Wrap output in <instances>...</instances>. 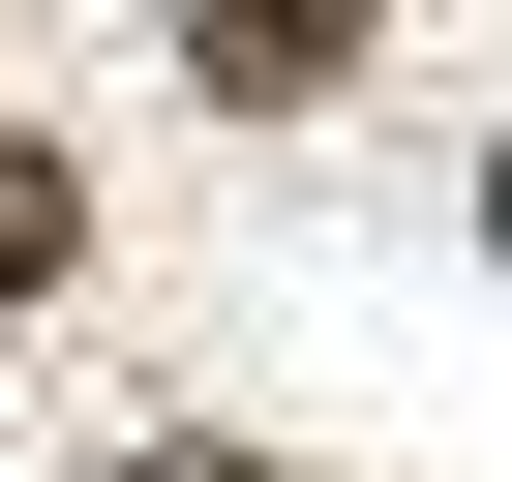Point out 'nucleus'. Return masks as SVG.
Instances as JSON below:
<instances>
[{
    "mask_svg": "<svg viewBox=\"0 0 512 482\" xmlns=\"http://www.w3.org/2000/svg\"><path fill=\"white\" fill-rule=\"evenodd\" d=\"M181 61H211V91H241V121H302V91H332V61H362V0H181Z\"/></svg>",
    "mask_w": 512,
    "mask_h": 482,
    "instance_id": "obj_1",
    "label": "nucleus"
},
{
    "mask_svg": "<svg viewBox=\"0 0 512 482\" xmlns=\"http://www.w3.org/2000/svg\"><path fill=\"white\" fill-rule=\"evenodd\" d=\"M91 272V211H61V151H0V302H61Z\"/></svg>",
    "mask_w": 512,
    "mask_h": 482,
    "instance_id": "obj_2",
    "label": "nucleus"
},
{
    "mask_svg": "<svg viewBox=\"0 0 512 482\" xmlns=\"http://www.w3.org/2000/svg\"><path fill=\"white\" fill-rule=\"evenodd\" d=\"M121 482H272V452H121Z\"/></svg>",
    "mask_w": 512,
    "mask_h": 482,
    "instance_id": "obj_3",
    "label": "nucleus"
}]
</instances>
